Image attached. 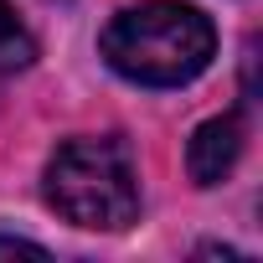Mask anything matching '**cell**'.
Segmentation results:
<instances>
[{
	"mask_svg": "<svg viewBox=\"0 0 263 263\" xmlns=\"http://www.w3.org/2000/svg\"><path fill=\"white\" fill-rule=\"evenodd\" d=\"M103 62L145 88H181L206 72L217 57V31L196 6L181 0H145V6L119 11L98 36Z\"/></svg>",
	"mask_w": 263,
	"mask_h": 263,
	"instance_id": "6da1fadb",
	"label": "cell"
},
{
	"mask_svg": "<svg viewBox=\"0 0 263 263\" xmlns=\"http://www.w3.org/2000/svg\"><path fill=\"white\" fill-rule=\"evenodd\" d=\"M47 201L88 232H119L140 217V176L124 140H67L47 160Z\"/></svg>",
	"mask_w": 263,
	"mask_h": 263,
	"instance_id": "7a4b0ae2",
	"label": "cell"
},
{
	"mask_svg": "<svg viewBox=\"0 0 263 263\" xmlns=\"http://www.w3.org/2000/svg\"><path fill=\"white\" fill-rule=\"evenodd\" d=\"M242 155V119L237 114H222V119H206L196 124V135L186 145V171L196 186H217Z\"/></svg>",
	"mask_w": 263,
	"mask_h": 263,
	"instance_id": "3957f363",
	"label": "cell"
},
{
	"mask_svg": "<svg viewBox=\"0 0 263 263\" xmlns=\"http://www.w3.org/2000/svg\"><path fill=\"white\" fill-rule=\"evenodd\" d=\"M31 62H36L31 31L16 21L11 0H0V78H11V72H21V67H31Z\"/></svg>",
	"mask_w": 263,
	"mask_h": 263,
	"instance_id": "277c9868",
	"label": "cell"
},
{
	"mask_svg": "<svg viewBox=\"0 0 263 263\" xmlns=\"http://www.w3.org/2000/svg\"><path fill=\"white\" fill-rule=\"evenodd\" d=\"M0 253H26V258H47L36 242H26V237H0Z\"/></svg>",
	"mask_w": 263,
	"mask_h": 263,
	"instance_id": "5b68a950",
	"label": "cell"
}]
</instances>
